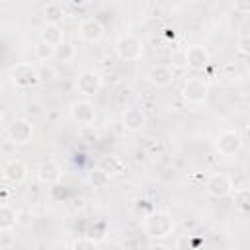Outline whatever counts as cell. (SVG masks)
Returning <instances> with one entry per match:
<instances>
[{
  "mask_svg": "<svg viewBox=\"0 0 250 250\" xmlns=\"http://www.w3.org/2000/svg\"><path fill=\"white\" fill-rule=\"evenodd\" d=\"M18 225V213L10 205H0V230L10 232Z\"/></svg>",
  "mask_w": 250,
  "mask_h": 250,
  "instance_id": "44dd1931",
  "label": "cell"
},
{
  "mask_svg": "<svg viewBox=\"0 0 250 250\" xmlns=\"http://www.w3.org/2000/svg\"><path fill=\"white\" fill-rule=\"evenodd\" d=\"M70 250H100V244L92 236H78L72 240Z\"/></svg>",
  "mask_w": 250,
  "mask_h": 250,
  "instance_id": "603a6c76",
  "label": "cell"
},
{
  "mask_svg": "<svg viewBox=\"0 0 250 250\" xmlns=\"http://www.w3.org/2000/svg\"><path fill=\"white\" fill-rule=\"evenodd\" d=\"M236 49H238V53L250 57V35H240L236 41Z\"/></svg>",
  "mask_w": 250,
  "mask_h": 250,
  "instance_id": "4316f807",
  "label": "cell"
},
{
  "mask_svg": "<svg viewBox=\"0 0 250 250\" xmlns=\"http://www.w3.org/2000/svg\"><path fill=\"white\" fill-rule=\"evenodd\" d=\"M146 250H170L166 244H160V242H152V244H148L146 246Z\"/></svg>",
  "mask_w": 250,
  "mask_h": 250,
  "instance_id": "f1b7e54d",
  "label": "cell"
},
{
  "mask_svg": "<svg viewBox=\"0 0 250 250\" xmlns=\"http://www.w3.org/2000/svg\"><path fill=\"white\" fill-rule=\"evenodd\" d=\"M232 10L242 14V16H248L250 14V0H234L232 2Z\"/></svg>",
  "mask_w": 250,
  "mask_h": 250,
  "instance_id": "83f0119b",
  "label": "cell"
},
{
  "mask_svg": "<svg viewBox=\"0 0 250 250\" xmlns=\"http://www.w3.org/2000/svg\"><path fill=\"white\" fill-rule=\"evenodd\" d=\"M76 45L74 43H70V41H64L62 45H59L57 49H55V61L57 62H70V61H74V57H76Z\"/></svg>",
  "mask_w": 250,
  "mask_h": 250,
  "instance_id": "7402d4cb",
  "label": "cell"
},
{
  "mask_svg": "<svg viewBox=\"0 0 250 250\" xmlns=\"http://www.w3.org/2000/svg\"><path fill=\"white\" fill-rule=\"evenodd\" d=\"M174 229H176V221L168 211H150L148 215H145L143 230L152 240L168 238L174 232Z\"/></svg>",
  "mask_w": 250,
  "mask_h": 250,
  "instance_id": "6da1fadb",
  "label": "cell"
},
{
  "mask_svg": "<svg viewBox=\"0 0 250 250\" xmlns=\"http://www.w3.org/2000/svg\"><path fill=\"white\" fill-rule=\"evenodd\" d=\"M205 191L213 199H223L227 195H232V191H234L232 178L229 174H225V172H215L205 182Z\"/></svg>",
  "mask_w": 250,
  "mask_h": 250,
  "instance_id": "5b68a950",
  "label": "cell"
},
{
  "mask_svg": "<svg viewBox=\"0 0 250 250\" xmlns=\"http://www.w3.org/2000/svg\"><path fill=\"white\" fill-rule=\"evenodd\" d=\"M27 174H29L27 164L21 162L20 158H12V160H8V162L4 164V168H2V176H4V180L10 182V184H16V186L21 184V182H25Z\"/></svg>",
  "mask_w": 250,
  "mask_h": 250,
  "instance_id": "4fadbf2b",
  "label": "cell"
},
{
  "mask_svg": "<svg viewBox=\"0 0 250 250\" xmlns=\"http://www.w3.org/2000/svg\"><path fill=\"white\" fill-rule=\"evenodd\" d=\"M102 76L98 74V72H94V70H84V72H80L78 76H76V82H74V86H76V92L84 98V100H90V98H94L100 90H102Z\"/></svg>",
  "mask_w": 250,
  "mask_h": 250,
  "instance_id": "52a82bcc",
  "label": "cell"
},
{
  "mask_svg": "<svg viewBox=\"0 0 250 250\" xmlns=\"http://www.w3.org/2000/svg\"><path fill=\"white\" fill-rule=\"evenodd\" d=\"M146 78H148V82L152 86L166 88V86H170L174 82L176 72H174V68L170 64H152L148 68V72H146Z\"/></svg>",
  "mask_w": 250,
  "mask_h": 250,
  "instance_id": "7c38bea8",
  "label": "cell"
},
{
  "mask_svg": "<svg viewBox=\"0 0 250 250\" xmlns=\"http://www.w3.org/2000/svg\"><path fill=\"white\" fill-rule=\"evenodd\" d=\"M33 53H35V57H37L41 62H49L51 59H55V49L49 47V45H45V43H41V41L33 47Z\"/></svg>",
  "mask_w": 250,
  "mask_h": 250,
  "instance_id": "d4e9b609",
  "label": "cell"
},
{
  "mask_svg": "<svg viewBox=\"0 0 250 250\" xmlns=\"http://www.w3.org/2000/svg\"><path fill=\"white\" fill-rule=\"evenodd\" d=\"M232 201H234V209L238 213L250 215V189L248 188H238L232 191Z\"/></svg>",
  "mask_w": 250,
  "mask_h": 250,
  "instance_id": "ffe728a7",
  "label": "cell"
},
{
  "mask_svg": "<svg viewBox=\"0 0 250 250\" xmlns=\"http://www.w3.org/2000/svg\"><path fill=\"white\" fill-rule=\"evenodd\" d=\"M201 244L199 238H193L191 234H182L176 240V250H197Z\"/></svg>",
  "mask_w": 250,
  "mask_h": 250,
  "instance_id": "cb8c5ba5",
  "label": "cell"
},
{
  "mask_svg": "<svg viewBox=\"0 0 250 250\" xmlns=\"http://www.w3.org/2000/svg\"><path fill=\"white\" fill-rule=\"evenodd\" d=\"M180 96L184 102L188 104H193V105H199V104H205L207 96H209V84L197 76H191L188 78L184 84H182V90H180Z\"/></svg>",
  "mask_w": 250,
  "mask_h": 250,
  "instance_id": "3957f363",
  "label": "cell"
},
{
  "mask_svg": "<svg viewBox=\"0 0 250 250\" xmlns=\"http://www.w3.org/2000/svg\"><path fill=\"white\" fill-rule=\"evenodd\" d=\"M43 16L47 20V23H57L61 25V21L66 18V6L59 0H53V2H47L45 10H43Z\"/></svg>",
  "mask_w": 250,
  "mask_h": 250,
  "instance_id": "e0dca14e",
  "label": "cell"
},
{
  "mask_svg": "<svg viewBox=\"0 0 250 250\" xmlns=\"http://www.w3.org/2000/svg\"><path fill=\"white\" fill-rule=\"evenodd\" d=\"M88 184L94 188V189H104V188H107L109 186V182H111V176L104 170V168H100V166H92L90 170H88Z\"/></svg>",
  "mask_w": 250,
  "mask_h": 250,
  "instance_id": "d6986e66",
  "label": "cell"
},
{
  "mask_svg": "<svg viewBox=\"0 0 250 250\" xmlns=\"http://www.w3.org/2000/svg\"><path fill=\"white\" fill-rule=\"evenodd\" d=\"M215 148L223 156H234L242 148V137L234 129H223L215 137Z\"/></svg>",
  "mask_w": 250,
  "mask_h": 250,
  "instance_id": "8992f818",
  "label": "cell"
},
{
  "mask_svg": "<svg viewBox=\"0 0 250 250\" xmlns=\"http://www.w3.org/2000/svg\"><path fill=\"white\" fill-rule=\"evenodd\" d=\"M104 31H105V27H104V23L98 18H86V20H82L80 25H78V29H76L78 37L82 41H86V43H98L104 37Z\"/></svg>",
  "mask_w": 250,
  "mask_h": 250,
  "instance_id": "30bf717a",
  "label": "cell"
},
{
  "mask_svg": "<svg viewBox=\"0 0 250 250\" xmlns=\"http://www.w3.org/2000/svg\"><path fill=\"white\" fill-rule=\"evenodd\" d=\"M39 41L57 49L59 45H62L66 39H64V29L57 23H47L43 29H41V35H39Z\"/></svg>",
  "mask_w": 250,
  "mask_h": 250,
  "instance_id": "2e32d148",
  "label": "cell"
},
{
  "mask_svg": "<svg viewBox=\"0 0 250 250\" xmlns=\"http://www.w3.org/2000/svg\"><path fill=\"white\" fill-rule=\"evenodd\" d=\"M37 72H39V82H51L57 78V68L51 62H41L37 66Z\"/></svg>",
  "mask_w": 250,
  "mask_h": 250,
  "instance_id": "484cf974",
  "label": "cell"
},
{
  "mask_svg": "<svg viewBox=\"0 0 250 250\" xmlns=\"http://www.w3.org/2000/svg\"><path fill=\"white\" fill-rule=\"evenodd\" d=\"M6 135H8V139H10L14 145H20V146H21V145H27V143L31 141V137H33V125H31V121L25 119V117L14 119V121L8 125Z\"/></svg>",
  "mask_w": 250,
  "mask_h": 250,
  "instance_id": "ba28073f",
  "label": "cell"
},
{
  "mask_svg": "<svg viewBox=\"0 0 250 250\" xmlns=\"http://www.w3.org/2000/svg\"><path fill=\"white\" fill-rule=\"evenodd\" d=\"M70 119L78 125H92L96 121V107L90 100H76L70 104Z\"/></svg>",
  "mask_w": 250,
  "mask_h": 250,
  "instance_id": "9c48e42d",
  "label": "cell"
},
{
  "mask_svg": "<svg viewBox=\"0 0 250 250\" xmlns=\"http://www.w3.org/2000/svg\"><path fill=\"white\" fill-rule=\"evenodd\" d=\"M35 174H37V180H39L41 184L51 186V184H57V182L61 180L62 170H61L59 162H55L53 158H47V160H43V162L37 166Z\"/></svg>",
  "mask_w": 250,
  "mask_h": 250,
  "instance_id": "9a60e30c",
  "label": "cell"
},
{
  "mask_svg": "<svg viewBox=\"0 0 250 250\" xmlns=\"http://www.w3.org/2000/svg\"><path fill=\"white\" fill-rule=\"evenodd\" d=\"M113 49H115V55L121 61H139L143 57L145 45L135 33H123L115 39Z\"/></svg>",
  "mask_w": 250,
  "mask_h": 250,
  "instance_id": "7a4b0ae2",
  "label": "cell"
},
{
  "mask_svg": "<svg viewBox=\"0 0 250 250\" xmlns=\"http://www.w3.org/2000/svg\"><path fill=\"white\" fill-rule=\"evenodd\" d=\"M98 166L104 168L109 176H117V174H121L125 170V160L121 156H117V154H105V156L100 158Z\"/></svg>",
  "mask_w": 250,
  "mask_h": 250,
  "instance_id": "ac0fdd59",
  "label": "cell"
},
{
  "mask_svg": "<svg viewBox=\"0 0 250 250\" xmlns=\"http://www.w3.org/2000/svg\"><path fill=\"white\" fill-rule=\"evenodd\" d=\"M10 82L18 88H31L39 84V72L37 66L31 62H18L10 68Z\"/></svg>",
  "mask_w": 250,
  "mask_h": 250,
  "instance_id": "277c9868",
  "label": "cell"
},
{
  "mask_svg": "<svg viewBox=\"0 0 250 250\" xmlns=\"http://www.w3.org/2000/svg\"><path fill=\"white\" fill-rule=\"evenodd\" d=\"M184 61H186V64H188L189 68H193V70H203V68L209 64L211 55H209L207 47H203V45H189V47L186 49V53H184Z\"/></svg>",
  "mask_w": 250,
  "mask_h": 250,
  "instance_id": "8fae6325",
  "label": "cell"
},
{
  "mask_svg": "<svg viewBox=\"0 0 250 250\" xmlns=\"http://www.w3.org/2000/svg\"><path fill=\"white\" fill-rule=\"evenodd\" d=\"M123 127L129 131V133H139L146 127V113L137 107V105H131L127 109H123Z\"/></svg>",
  "mask_w": 250,
  "mask_h": 250,
  "instance_id": "5bb4252c",
  "label": "cell"
}]
</instances>
